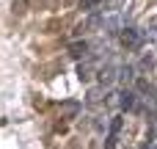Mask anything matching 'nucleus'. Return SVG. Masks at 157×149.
<instances>
[{
	"label": "nucleus",
	"instance_id": "obj_1",
	"mask_svg": "<svg viewBox=\"0 0 157 149\" xmlns=\"http://www.w3.org/2000/svg\"><path fill=\"white\" fill-rule=\"evenodd\" d=\"M144 41H146V30H141L138 25H127V28L121 30V44H124L127 50H141Z\"/></svg>",
	"mask_w": 157,
	"mask_h": 149
},
{
	"label": "nucleus",
	"instance_id": "obj_5",
	"mask_svg": "<svg viewBox=\"0 0 157 149\" xmlns=\"http://www.w3.org/2000/svg\"><path fill=\"white\" fill-rule=\"evenodd\" d=\"M94 66H97V64H94L91 58H86V61L77 66V72H80V80H91V72H94Z\"/></svg>",
	"mask_w": 157,
	"mask_h": 149
},
{
	"label": "nucleus",
	"instance_id": "obj_6",
	"mask_svg": "<svg viewBox=\"0 0 157 149\" xmlns=\"http://www.w3.org/2000/svg\"><path fill=\"white\" fill-rule=\"evenodd\" d=\"M152 64H155V55L149 53V55H144V58H141V64H138V69H152Z\"/></svg>",
	"mask_w": 157,
	"mask_h": 149
},
{
	"label": "nucleus",
	"instance_id": "obj_2",
	"mask_svg": "<svg viewBox=\"0 0 157 149\" xmlns=\"http://www.w3.org/2000/svg\"><path fill=\"white\" fill-rule=\"evenodd\" d=\"M116 102L121 111H138V102H141V94L132 88V86H121L116 91Z\"/></svg>",
	"mask_w": 157,
	"mask_h": 149
},
{
	"label": "nucleus",
	"instance_id": "obj_4",
	"mask_svg": "<svg viewBox=\"0 0 157 149\" xmlns=\"http://www.w3.org/2000/svg\"><path fill=\"white\" fill-rule=\"evenodd\" d=\"M69 53L75 58H88L91 55V41H72L69 44Z\"/></svg>",
	"mask_w": 157,
	"mask_h": 149
},
{
	"label": "nucleus",
	"instance_id": "obj_8",
	"mask_svg": "<svg viewBox=\"0 0 157 149\" xmlns=\"http://www.w3.org/2000/svg\"><path fill=\"white\" fill-rule=\"evenodd\" d=\"M141 149H157V144H144Z\"/></svg>",
	"mask_w": 157,
	"mask_h": 149
},
{
	"label": "nucleus",
	"instance_id": "obj_3",
	"mask_svg": "<svg viewBox=\"0 0 157 149\" xmlns=\"http://www.w3.org/2000/svg\"><path fill=\"white\" fill-rule=\"evenodd\" d=\"M135 72H138V66H132V64H119V83H121V86H132V83H135Z\"/></svg>",
	"mask_w": 157,
	"mask_h": 149
},
{
	"label": "nucleus",
	"instance_id": "obj_7",
	"mask_svg": "<svg viewBox=\"0 0 157 149\" xmlns=\"http://www.w3.org/2000/svg\"><path fill=\"white\" fill-rule=\"evenodd\" d=\"M119 130H121V116H113L110 119V135H116Z\"/></svg>",
	"mask_w": 157,
	"mask_h": 149
}]
</instances>
